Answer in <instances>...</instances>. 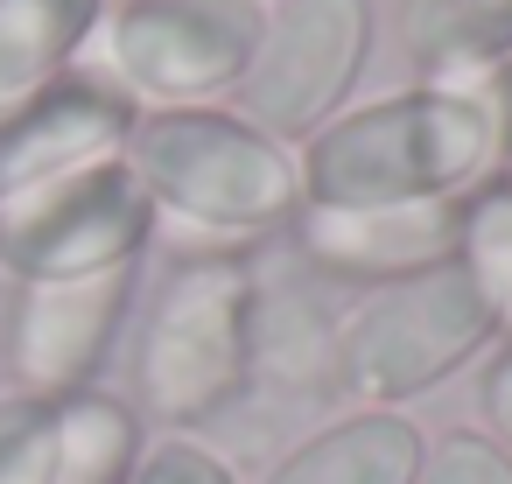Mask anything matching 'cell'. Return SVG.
<instances>
[{"label": "cell", "mask_w": 512, "mask_h": 484, "mask_svg": "<svg viewBox=\"0 0 512 484\" xmlns=\"http://www.w3.org/2000/svg\"><path fill=\"white\" fill-rule=\"evenodd\" d=\"M148 246H155V204L127 169V155L0 197V274L15 288L141 267Z\"/></svg>", "instance_id": "5b68a950"}, {"label": "cell", "mask_w": 512, "mask_h": 484, "mask_svg": "<svg viewBox=\"0 0 512 484\" xmlns=\"http://www.w3.org/2000/svg\"><path fill=\"white\" fill-rule=\"evenodd\" d=\"M477 414H484V435L498 449H512V344H498L477 372Z\"/></svg>", "instance_id": "ffe728a7"}, {"label": "cell", "mask_w": 512, "mask_h": 484, "mask_svg": "<svg viewBox=\"0 0 512 484\" xmlns=\"http://www.w3.org/2000/svg\"><path fill=\"white\" fill-rule=\"evenodd\" d=\"M428 435L407 407H351L274 456L260 484H421Z\"/></svg>", "instance_id": "8fae6325"}, {"label": "cell", "mask_w": 512, "mask_h": 484, "mask_svg": "<svg viewBox=\"0 0 512 484\" xmlns=\"http://www.w3.org/2000/svg\"><path fill=\"white\" fill-rule=\"evenodd\" d=\"M456 232H463V197H442V204H351V211L302 204L295 225H288V246L316 281H337V288L365 295V288L449 267Z\"/></svg>", "instance_id": "9c48e42d"}, {"label": "cell", "mask_w": 512, "mask_h": 484, "mask_svg": "<svg viewBox=\"0 0 512 484\" xmlns=\"http://www.w3.org/2000/svg\"><path fill=\"white\" fill-rule=\"evenodd\" d=\"M302 204H442L470 197L505 169L498 120L484 92L456 85H400L386 99L344 106L302 148Z\"/></svg>", "instance_id": "6da1fadb"}, {"label": "cell", "mask_w": 512, "mask_h": 484, "mask_svg": "<svg viewBox=\"0 0 512 484\" xmlns=\"http://www.w3.org/2000/svg\"><path fill=\"white\" fill-rule=\"evenodd\" d=\"M134 484H239V470L197 435H162V442H148Z\"/></svg>", "instance_id": "d6986e66"}, {"label": "cell", "mask_w": 512, "mask_h": 484, "mask_svg": "<svg viewBox=\"0 0 512 484\" xmlns=\"http://www.w3.org/2000/svg\"><path fill=\"white\" fill-rule=\"evenodd\" d=\"M260 8H267V0H260Z\"/></svg>", "instance_id": "603a6c76"}, {"label": "cell", "mask_w": 512, "mask_h": 484, "mask_svg": "<svg viewBox=\"0 0 512 484\" xmlns=\"http://www.w3.org/2000/svg\"><path fill=\"white\" fill-rule=\"evenodd\" d=\"M421 484H512V449H498L484 428H449L428 442Z\"/></svg>", "instance_id": "ac0fdd59"}, {"label": "cell", "mask_w": 512, "mask_h": 484, "mask_svg": "<svg viewBox=\"0 0 512 484\" xmlns=\"http://www.w3.org/2000/svg\"><path fill=\"white\" fill-rule=\"evenodd\" d=\"M498 351V323L470 274L428 267L386 288H365L337 323V400L351 407H414L449 386L463 365Z\"/></svg>", "instance_id": "277c9868"}, {"label": "cell", "mask_w": 512, "mask_h": 484, "mask_svg": "<svg viewBox=\"0 0 512 484\" xmlns=\"http://www.w3.org/2000/svg\"><path fill=\"white\" fill-rule=\"evenodd\" d=\"M141 295V267H113V274H85V281H36L15 288L8 302V372L15 393L36 400H64L99 386L127 316Z\"/></svg>", "instance_id": "ba28073f"}, {"label": "cell", "mask_w": 512, "mask_h": 484, "mask_svg": "<svg viewBox=\"0 0 512 484\" xmlns=\"http://www.w3.org/2000/svg\"><path fill=\"white\" fill-rule=\"evenodd\" d=\"M505 176H512V162H505Z\"/></svg>", "instance_id": "7402d4cb"}, {"label": "cell", "mask_w": 512, "mask_h": 484, "mask_svg": "<svg viewBox=\"0 0 512 484\" xmlns=\"http://www.w3.org/2000/svg\"><path fill=\"white\" fill-rule=\"evenodd\" d=\"M0 484H57V400H0Z\"/></svg>", "instance_id": "e0dca14e"}, {"label": "cell", "mask_w": 512, "mask_h": 484, "mask_svg": "<svg viewBox=\"0 0 512 484\" xmlns=\"http://www.w3.org/2000/svg\"><path fill=\"white\" fill-rule=\"evenodd\" d=\"M484 92V106H491V120H498V141H505V162H512V57L477 85Z\"/></svg>", "instance_id": "44dd1931"}, {"label": "cell", "mask_w": 512, "mask_h": 484, "mask_svg": "<svg viewBox=\"0 0 512 484\" xmlns=\"http://www.w3.org/2000/svg\"><path fill=\"white\" fill-rule=\"evenodd\" d=\"M456 267H463L470 288L484 295V309H491V323H498V344H512V176H505V169L463 197Z\"/></svg>", "instance_id": "2e32d148"}, {"label": "cell", "mask_w": 512, "mask_h": 484, "mask_svg": "<svg viewBox=\"0 0 512 484\" xmlns=\"http://www.w3.org/2000/svg\"><path fill=\"white\" fill-rule=\"evenodd\" d=\"M260 267L246 253H183L134 330V414L190 435L253 386Z\"/></svg>", "instance_id": "3957f363"}, {"label": "cell", "mask_w": 512, "mask_h": 484, "mask_svg": "<svg viewBox=\"0 0 512 484\" xmlns=\"http://www.w3.org/2000/svg\"><path fill=\"white\" fill-rule=\"evenodd\" d=\"M337 309H323L309 288L260 281L253 302V379H274L302 400H337Z\"/></svg>", "instance_id": "4fadbf2b"}, {"label": "cell", "mask_w": 512, "mask_h": 484, "mask_svg": "<svg viewBox=\"0 0 512 484\" xmlns=\"http://www.w3.org/2000/svg\"><path fill=\"white\" fill-rule=\"evenodd\" d=\"M127 169L155 204V232L176 225L204 239L197 253H246L288 239L302 211V162L288 141L260 134L232 106H162L134 120Z\"/></svg>", "instance_id": "7a4b0ae2"}, {"label": "cell", "mask_w": 512, "mask_h": 484, "mask_svg": "<svg viewBox=\"0 0 512 484\" xmlns=\"http://www.w3.org/2000/svg\"><path fill=\"white\" fill-rule=\"evenodd\" d=\"M106 29V0H0V106L78 71Z\"/></svg>", "instance_id": "5bb4252c"}, {"label": "cell", "mask_w": 512, "mask_h": 484, "mask_svg": "<svg viewBox=\"0 0 512 484\" xmlns=\"http://www.w3.org/2000/svg\"><path fill=\"white\" fill-rule=\"evenodd\" d=\"M267 8L260 0H120L106 8V71L141 113L162 106H218L253 50Z\"/></svg>", "instance_id": "52a82bcc"}, {"label": "cell", "mask_w": 512, "mask_h": 484, "mask_svg": "<svg viewBox=\"0 0 512 484\" xmlns=\"http://www.w3.org/2000/svg\"><path fill=\"white\" fill-rule=\"evenodd\" d=\"M372 36H379L372 0H274L260 50L232 85L239 99L232 113L302 148L316 127H330L351 106V85L372 64Z\"/></svg>", "instance_id": "8992f818"}, {"label": "cell", "mask_w": 512, "mask_h": 484, "mask_svg": "<svg viewBox=\"0 0 512 484\" xmlns=\"http://www.w3.org/2000/svg\"><path fill=\"white\" fill-rule=\"evenodd\" d=\"M148 456V428L134 400L85 386L57 400V484H134Z\"/></svg>", "instance_id": "9a60e30c"}, {"label": "cell", "mask_w": 512, "mask_h": 484, "mask_svg": "<svg viewBox=\"0 0 512 484\" xmlns=\"http://www.w3.org/2000/svg\"><path fill=\"white\" fill-rule=\"evenodd\" d=\"M134 120H141V106L120 92V78L92 71V64L50 78L43 92L15 99V106H0V197L36 190V183L71 176L106 155H127Z\"/></svg>", "instance_id": "30bf717a"}, {"label": "cell", "mask_w": 512, "mask_h": 484, "mask_svg": "<svg viewBox=\"0 0 512 484\" xmlns=\"http://www.w3.org/2000/svg\"><path fill=\"white\" fill-rule=\"evenodd\" d=\"M400 50L414 85L477 92L512 57V0H400Z\"/></svg>", "instance_id": "7c38bea8"}]
</instances>
